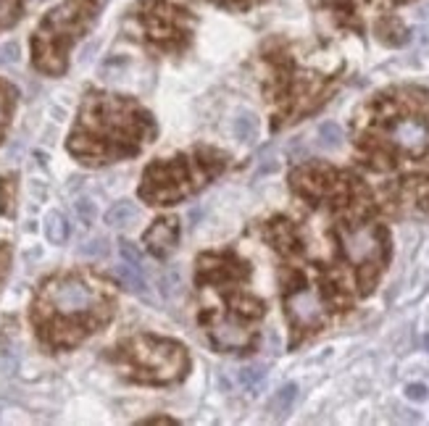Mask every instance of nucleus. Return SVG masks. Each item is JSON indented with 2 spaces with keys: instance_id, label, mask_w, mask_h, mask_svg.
Listing matches in <instances>:
<instances>
[{
  "instance_id": "nucleus-27",
  "label": "nucleus",
  "mask_w": 429,
  "mask_h": 426,
  "mask_svg": "<svg viewBox=\"0 0 429 426\" xmlns=\"http://www.w3.org/2000/svg\"><path fill=\"white\" fill-rule=\"evenodd\" d=\"M77 211H80V216L85 219V224H92V219H95V208H92L89 200H80V203H77Z\"/></svg>"
},
{
  "instance_id": "nucleus-3",
  "label": "nucleus",
  "mask_w": 429,
  "mask_h": 426,
  "mask_svg": "<svg viewBox=\"0 0 429 426\" xmlns=\"http://www.w3.org/2000/svg\"><path fill=\"white\" fill-rule=\"evenodd\" d=\"M95 13H98L95 0H66L63 6L50 11L32 37L37 69L48 71V74H61L66 69L69 48L92 24Z\"/></svg>"
},
{
  "instance_id": "nucleus-14",
  "label": "nucleus",
  "mask_w": 429,
  "mask_h": 426,
  "mask_svg": "<svg viewBox=\"0 0 429 426\" xmlns=\"http://www.w3.org/2000/svg\"><path fill=\"white\" fill-rule=\"evenodd\" d=\"M259 134V119L253 114H240L234 119V137L240 142H253Z\"/></svg>"
},
{
  "instance_id": "nucleus-23",
  "label": "nucleus",
  "mask_w": 429,
  "mask_h": 426,
  "mask_svg": "<svg viewBox=\"0 0 429 426\" xmlns=\"http://www.w3.org/2000/svg\"><path fill=\"white\" fill-rule=\"evenodd\" d=\"M82 253L85 256H106L108 253V245H106V240L100 237V240H89L85 248H82Z\"/></svg>"
},
{
  "instance_id": "nucleus-10",
  "label": "nucleus",
  "mask_w": 429,
  "mask_h": 426,
  "mask_svg": "<svg viewBox=\"0 0 429 426\" xmlns=\"http://www.w3.org/2000/svg\"><path fill=\"white\" fill-rule=\"evenodd\" d=\"M148 24H151V35L153 37H169L177 32V11L166 9L161 3V9L148 16Z\"/></svg>"
},
{
  "instance_id": "nucleus-21",
  "label": "nucleus",
  "mask_w": 429,
  "mask_h": 426,
  "mask_svg": "<svg viewBox=\"0 0 429 426\" xmlns=\"http://www.w3.org/2000/svg\"><path fill=\"white\" fill-rule=\"evenodd\" d=\"M119 250H121V256L126 258V263H132V266H143V258H140V250L134 248L132 242H121V245H119Z\"/></svg>"
},
{
  "instance_id": "nucleus-29",
  "label": "nucleus",
  "mask_w": 429,
  "mask_h": 426,
  "mask_svg": "<svg viewBox=\"0 0 429 426\" xmlns=\"http://www.w3.org/2000/svg\"><path fill=\"white\" fill-rule=\"evenodd\" d=\"M424 350H429V334H424Z\"/></svg>"
},
{
  "instance_id": "nucleus-30",
  "label": "nucleus",
  "mask_w": 429,
  "mask_h": 426,
  "mask_svg": "<svg viewBox=\"0 0 429 426\" xmlns=\"http://www.w3.org/2000/svg\"><path fill=\"white\" fill-rule=\"evenodd\" d=\"M222 3H232V0H222Z\"/></svg>"
},
{
  "instance_id": "nucleus-15",
  "label": "nucleus",
  "mask_w": 429,
  "mask_h": 426,
  "mask_svg": "<svg viewBox=\"0 0 429 426\" xmlns=\"http://www.w3.org/2000/svg\"><path fill=\"white\" fill-rule=\"evenodd\" d=\"M13 200H16V177H3L0 179V213L13 216Z\"/></svg>"
},
{
  "instance_id": "nucleus-20",
  "label": "nucleus",
  "mask_w": 429,
  "mask_h": 426,
  "mask_svg": "<svg viewBox=\"0 0 429 426\" xmlns=\"http://www.w3.org/2000/svg\"><path fill=\"white\" fill-rule=\"evenodd\" d=\"M264 366H245L240 371V382L245 384V387H251V390H256L261 382H264Z\"/></svg>"
},
{
  "instance_id": "nucleus-13",
  "label": "nucleus",
  "mask_w": 429,
  "mask_h": 426,
  "mask_svg": "<svg viewBox=\"0 0 429 426\" xmlns=\"http://www.w3.org/2000/svg\"><path fill=\"white\" fill-rule=\"evenodd\" d=\"M137 219V208H134L129 200H121V203L111 205L106 213V224L111 226H126V224H132Z\"/></svg>"
},
{
  "instance_id": "nucleus-25",
  "label": "nucleus",
  "mask_w": 429,
  "mask_h": 426,
  "mask_svg": "<svg viewBox=\"0 0 429 426\" xmlns=\"http://www.w3.org/2000/svg\"><path fill=\"white\" fill-rule=\"evenodd\" d=\"M9 263H11V248L9 242H3L0 245V284H3V279L9 274Z\"/></svg>"
},
{
  "instance_id": "nucleus-7",
  "label": "nucleus",
  "mask_w": 429,
  "mask_h": 426,
  "mask_svg": "<svg viewBox=\"0 0 429 426\" xmlns=\"http://www.w3.org/2000/svg\"><path fill=\"white\" fill-rule=\"evenodd\" d=\"M287 311H290V319L298 327H316L324 316V305L319 300V293L311 290V287H295L290 297H287Z\"/></svg>"
},
{
  "instance_id": "nucleus-12",
  "label": "nucleus",
  "mask_w": 429,
  "mask_h": 426,
  "mask_svg": "<svg viewBox=\"0 0 429 426\" xmlns=\"http://www.w3.org/2000/svg\"><path fill=\"white\" fill-rule=\"evenodd\" d=\"M45 237L53 245H63V242L69 240V224H66V219L58 211L48 213V219H45Z\"/></svg>"
},
{
  "instance_id": "nucleus-6",
  "label": "nucleus",
  "mask_w": 429,
  "mask_h": 426,
  "mask_svg": "<svg viewBox=\"0 0 429 426\" xmlns=\"http://www.w3.org/2000/svg\"><path fill=\"white\" fill-rule=\"evenodd\" d=\"M342 245H345L348 258L358 266H366L382 256V240H379V231L374 226H356V229L345 231Z\"/></svg>"
},
{
  "instance_id": "nucleus-5",
  "label": "nucleus",
  "mask_w": 429,
  "mask_h": 426,
  "mask_svg": "<svg viewBox=\"0 0 429 426\" xmlns=\"http://www.w3.org/2000/svg\"><path fill=\"white\" fill-rule=\"evenodd\" d=\"M387 142L406 155H421L429 148V119L413 111L395 116L387 124Z\"/></svg>"
},
{
  "instance_id": "nucleus-8",
  "label": "nucleus",
  "mask_w": 429,
  "mask_h": 426,
  "mask_svg": "<svg viewBox=\"0 0 429 426\" xmlns=\"http://www.w3.org/2000/svg\"><path fill=\"white\" fill-rule=\"evenodd\" d=\"M145 245L156 258H166L177 245V219H158L145 231Z\"/></svg>"
},
{
  "instance_id": "nucleus-19",
  "label": "nucleus",
  "mask_w": 429,
  "mask_h": 426,
  "mask_svg": "<svg viewBox=\"0 0 429 426\" xmlns=\"http://www.w3.org/2000/svg\"><path fill=\"white\" fill-rule=\"evenodd\" d=\"M319 142L324 148H337L342 142V129L335 121H327V124L319 126Z\"/></svg>"
},
{
  "instance_id": "nucleus-18",
  "label": "nucleus",
  "mask_w": 429,
  "mask_h": 426,
  "mask_svg": "<svg viewBox=\"0 0 429 426\" xmlns=\"http://www.w3.org/2000/svg\"><path fill=\"white\" fill-rule=\"evenodd\" d=\"M13 98H16L13 87H9V84H3V82H0V140H3L6 126H9V116H11V108H13Z\"/></svg>"
},
{
  "instance_id": "nucleus-4",
  "label": "nucleus",
  "mask_w": 429,
  "mask_h": 426,
  "mask_svg": "<svg viewBox=\"0 0 429 426\" xmlns=\"http://www.w3.org/2000/svg\"><path fill=\"white\" fill-rule=\"evenodd\" d=\"M132 361L145 379H174L185 366V350L174 342L137 339L132 345Z\"/></svg>"
},
{
  "instance_id": "nucleus-28",
  "label": "nucleus",
  "mask_w": 429,
  "mask_h": 426,
  "mask_svg": "<svg viewBox=\"0 0 429 426\" xmlns=\"http://www.w3.org/2000/svg\"><path fill=\"white\" fill-rule=\"evenodd\" d=\"M143 424H163V426H174L177 421L174 418H148V421H143Z\"/></svg>"
},
{
  "instance_id": "nucleus-1",
  "label": "nucleus",
  "mask_w": 429,
  "mask_h": 426,
  "mask_svg": "<svg viewBox=\"0 0 429 426\" xmlns=\"http://www.w3.org/2000/svg\"><path fill=\"white\" fill-rule=\"evenodd\" d=\"M32 319L43 342L50 347L74 345L92 332L95 324L108 319V302L89 279L61 274L43 284Z\"/></svg>"
},
{
  "instance_id": "nucleus-24",
  "label": "nucleus",
  "mask_w": 429,
  "mask_h": 426,
  "mask_svg": "<svg viewBox=\"0 0 429 426\" xmlns=\"http://www.w3.org/2000/svg\"><path fill=\"white\" fill-rule=\"evenodd\" d=\"M406 398L413 400V403H421V400H427V384H421V382L408 384V387H406Z\"/></svg>"
},
{
  "instance_id": "nucleus-22",
  "label": "nucleus",
  "mask_w": 429,
  "mask_h": 426,
  "mask_svg": "<svg viewBox=\"0 0 429 426\" xmlns=\"http://www.w3.org/2000/svg\"><path fill=\"white\" fill-rule=\"evenodd\" d=\"M177 287H179V274L171 268V271H166V274L161 276V290H163V295H166V297H171Z\"/></svg>"
},
{
  "instance_id": "nucleus-9",
  "label": "nucleus",
  "mask_w": 429,
  "mask_h": 426,
  "mask_svg": "<svg viewBox=\"0 0 429 426\" xmlns=\"http://www.w3.org/2000/svg\"><path fill=\"white\" fill-rule=\"evenodd\" d=\"M214 342L222 350H240V347H245L251 342V332L232 319L219 321L214 327Z\"/></svg>"
},
{
  "instance_id": "nucleus-11",
  "label": "nucleus",
  "mask_w": 429,
  "mask_h": 426,
  "mask_svg": "<svg viewBox=\"0 0 429 426\" xmlns=\"http://www.w3.org/2000/svg\"><path fill=\"white\" fill-rule=\"evenodd\" d=\"M116 279L121 284H124L126 290H132L134 295H143V297H148V282L143 279V274H140V268L132 266V263H124V266H116Z\"/></svg>"
},
{
  "instance_id": "nucleus-17",
  "label": "nucleus",
  "mask_w": 429,
  "mask_h": 426,
  "mask_svg": "<svg viewBox=\"0 0 429 426\" xmlns=\"http://www.w3.org/2000/svg\"><path fill=\"white\" fill-rule=\"evenodd\" d=\"M295 398H298L295 384H285L279 392H274V398H271V410L282 416V413H287V410H290V405L295 403Z\"/></svg>"
},
{
  "instance_id": "nucleus-16",
  "label": "nucleus",
  "mask_w": 429,
  "mask_h": 426,
  "mask_svg": "<svg viewBox=\"0 0 429 426\" xmlns=\"http://www.w3.org/2000/svg\"><path fill=\"white\" fill-rule=\"evenodd\" d=\"M21 9H24V0H0V29L13 27L21 16Z\"/></svg>"
},
{
  "instance_id": "nucleus-26",
  "label": "nucleus",
  "mask_w": 429,
  "mask_h": 426,
  "mask_svg": "<svg viewBox=\"0 0 429 426\" xmlns=\"http://www.w3.org/2000/svg\"><path fill=\"white\" fill-rule=\"evenodd\" d=\"M16 55H18L16 45H13V43L3 45V48H0V66H3V63H13V61H16Z\"/></svg>"
},
{
  "instance_id": "nucleus-2",
  "label": "nucleus",
  "mask_w": 429,
  "mask_h": 426,
  "mask_svg": "<svg viewBox=\"0 0 429 426\" xmlns=\"http://www.w3.org/2000/svg\"><path fill=\"white\" fill-rule=\"evenodd\" d=\"M140 114L124 100L111 95H87L80 124L69 140V151L85 163H106V158L124 155L137 148Z\"/></svg>"
}]
</instances>
